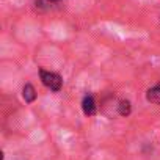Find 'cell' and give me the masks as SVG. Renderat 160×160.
Here are the masks:
<instances>
[{
  "label": "cell",
  "instance_id": "obj_4",
  "mask_svg": "<svg viewBox=\"0 0 160 160\" xmlns=\"http://www.w3.org/2000/svg\"><path fill=\"white\" fill-rule=\"evenodd\" d=\"M146 101L155 105H160V85L152 87L146 91Z\"/></svg>",
  "mask_w": 160,
  "mask_h": 160
},
{
  "label": "cell",
  "instance_id": "obj_1",
  "mask_svg": "<svg viewBox=\"0 0 160 160\" xmlns=\"http://www.w3.org/2000/svg\"><path fill=\"white\" fill-rule=\"evenodd\" d=\"M39 77H41V82L46 88H49L50 91H60L63 87V78L60 74L52 72V71H46V69H39Z\"/></svg>",
  "mask_w": 160,
  "mask_h": 160
},
{
  "label": "cell",
  "instance_id": "obj_2",
  "mask_svg": "<svg viewBox=\"0 0 160 160\" xmlns=\"http://www.w3.org/2000/svg\"><path fill=\"white\" fill-rule=\"evenodd\" d=\"M82 110L87 116H94L96 112H98V107H96V101L91 94H87L82 101Z\"/></svg>",
  "mask_w": 160,
  "mask_h": 160
},
{
  "label": "cell",
  "instance_id": "obj_3",
  "mask_svg": "<svg viewBox=\"0 0 160 160\" xmlns=\"http://www.w3.org/2000/svg\"><path fill=\"white\" fill-rule=\"evenodd\" d=\"M22 98H24V101L27 104L35 102V99H36V90H35V87L32 83H25L24 85V88H22Z\"/></svg>",
  "mask_w": 160,
  "mask_h": 160
},
{
  "label": "cell",
  "instance_id": "obj_6",
  "mask_svg": "<svg viewBox=\"0 0 160 160\" xmlns=\"http://www.w3.org/2000/svg\"><path fill=\"white\" fill-rule=\"evenodd\" d=\"M47 2H50V3H58V2H61V0H47Z\"/></svg>",
  "mask_w": 160,
  "mask_h": 160
},
{
  "label": "cell",
  "instance_id": "obj_5",
  "mask_svg": "<svg viewBox=\"0 0 160 160\" xmlns=\"http://www.w3.org/2000/svg\"><path fill=\"white\" fill-rule=\"evenodd\" d=\"M118 112H119V115H121V116H129V115H130V112H132L130 101H127V99H122V101H119Z\"/></svg>",
  "mask_w": 160,
  "mask_h": 160
}]
</instances>
